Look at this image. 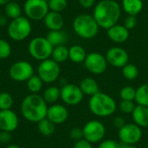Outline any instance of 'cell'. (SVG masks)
Listing matches in <instances>:
<instances>
[{"instance_id":"32","label":"cell","mask_w":148,"mask_h":148,"mask_svg":"<svg viewBox=\"0 0 148 148\" xmlns=\"http://www.w3.org/2000/svg\"><path fill=\"white\" fill-rule=\"evenodd\" d=\"M13 97L7 92L0 93V110L10 109L13 105Z\"/></svg>"},{"instance_id":"17","label":"cell","mask_w":148,"mask_h":148,"mask_svg":"<svg viewBox=\"0 0 148 148\" xmlns=\"http://www.w3.org/2000/svg\"><path fill=\"white\" fill-rule=\"evenodd\" d=\"M108 38L116 43H123L129 38V30L121 24H115L107 29Z\"/></svg>"},{"instance_id":"9","label":"cell","mask_w":148,"mask_h":148,"mask_svg":"<svg viewBox=\"0 0 148 148\" xmlns=\"http://www.w3.org/2000/svg\"><path fill=\"white\" fill-rule=\"evenodd\" d=\"M83 129V138L92 144L101 142L106 134V127L104 124L96 120L88 121Z\"/></svg>"},{"instance_id":"47","label":"cell","mask_w":148,"mask_h":148,"mask_svg":"<svg viewBox=\"0 0 148 148\" xmlns=\"http://www.w3.org/2000/svg\"><path fill=\"white\" fill-rule=\"evenodd\" d=\"M0 16H1V10H0Z\"/></svg>"},{"instance_id":"34","label":"cell","mask_w":148,"mask_h":148,"mask_svg":"<svg viewBox=\"0 0 148 148\" xmlns=\"http://www.w3.org/2000/svg\"><path fill=\"white\" fill-rule=\"evenodd\" d=\"M11 54L10 44L4 39H0V59H7Z\"/></svg>"},{"instance_id":"36","label":"cell","mask_w":148,"mask_h":148,"mask_svg":"<svg viewBox=\"0 0 148 148\" xmlns=\"http://www.w3.org/2000/svg\"><path fill=\"white\" fill-rule=\"evenodd\" d=\"M98 148H121V144L119 141L112 139L103 140L100 143Z\"/></svg>"},{"instance_id":"10","label":"cell","mask_w":148,"mask_h":148,"mask_svg":"<svg viewBox=\"0 0 148 148\" xmlns=\"http://www.w3.org/2000/svg\"><path fill=\"white\" fill-rule=\"evenodd\" d=\"M118 137L121 144L136 145L142 138L141 127L134 123H127L119 129Z\"/></svg>"},{"instance_id":"21","label":"cell","mask_w":148,"mask_h":148,"mask_svg":"<svg viewBox=\"0 0 148 148\" xmlns=\"http://www.w3.org/2000/svg\"><path fill=\"white\" fill-rule=\"evenodd\" d=\"M121 4L124 11L131 16H137L143 9L142 0H122Z\"/></svg>"},{"instance_id":"15","label":"cell","mask_w":148,"mask_h":148,"mask_svg":"<svg viewBox=\"0 0 148 148\" xmlns=\"http://www.w3.org/2000/svg\"><path fill=\"white\" fill-rule=\"evenodd\" d=\"M18 117L11 109L0 110V130L12 133L18 127Z\"/></svg>"},{"instance_id":"22","label":"cell","mask_w":148,"mask_h":148,"mask_svg":"<svg viewBox=\"0 0 148 148\" xmlns=\"http://www.w3.org/2000/svg\"><path fill=\"white\" fill-rule=\"evenodd\" d=\"M67 34L66 32L60 30H49V32L46 36V39L49 42V43L55 48L60 45H64L67 41Z\"/></svg>"},{"instance_id":"40","label":"cell","mask_w":148,"mask_h":148,"mask_svg":"<svg viewBox=\"0 0 148 148\" xmlns=\"http://www.w3.org/2000/svg\"><path fill=\"white\" fill-rule=\"evenodd\" d=\"M12 139L11 133L6 132V131H1L0 132V142L3 144L9 143Z\"/></svg>"},{"instance_id":"33","label":"cell","mask_w":148,"mask_h":148,"mask_svg":"<svg viewBox=\"0 0 148 148\" xmlns=\"http://www.w3.org/2000/svg\"><path fill=\"white\" fill-rule=\"evenodd\" d=\"M48 4L49 10L61 13L67 8L68 2L67 0H48Z\"/></svg>"},{"instance_id":"43","label":"cell","mask_w":148,"mask_h":148,"mask_svg":"<svg viewBox=\"0 0 148 148\" xmlns=\"http://www.w3.org/2000/svg\"><path fill=\"white\" fill-rule=\"evenodd\" d=\"M8 21H7V17L4 16H0V26L1 27H3L7 24Z\"/></svg>"},{"instance_id":"30","label":"cell","mask_w":148,"mask_h":148,"mask_svg":"<svg viewBox=\"0 0 148 148\" xmlns=\"http://www.w3.org/2000/svg\"><path fill=\"white\" fill-rule=\"evenodd\" d=\"M122 75L127 81H134L139 75V69L134 64L127 63L122 68Z\"/></svg>"},{"instance_id":"1","label":"cell","mask_w":148,"mask_h":148,"mask_svg":"<svg viewBox=\"0 0 148 148\" xmlns=\"http://www.w3.org/2000/svg\"><path fill=\"white\" fill-rule=\"evenodd\" d=\"M121 13V6L115 0H101L95 6L93 16L100 28L108 29L117 24Z\"/></svg>"},{"instance_id":"38","label":"cell","mask_w":148,"mask_h":148,"mask_svg":"<svg viewBox=\"0 0 148 148\" xmlns=\"http://www.w3.org/2000/svg\"><path fill=\"white\" fill-rule=\"evenodd\" d=\"M137 24V18H136V16H131V15H128L126 18H125V21H124V26L128 29V30H131L135 28Z\"/></svg>"},{"instance_id":"12","label":"cell","mask_w":148,"mask_h":148,"mask_svg":"<svg viewBox=\"0 0 148 148\" xmlns=\"http://www.w3.org/2000/svg\"><path fill=\"white\" fill-rule=\"evenodd\" d=\"M86 69L93 75H101L108 69L106 56L98 52H91L87 55L84 61Z\"/></svg>"},{"instance_id":"39","label":"cell","mask_w":148,"mask_h":148,"mask_svg":"<svg viewBox=\"0 0 148 148\" xmlns=\"http://www.w3.org/2000/svg\"><path fill=\"white\" fill-rule=\"evenodd\" d=\"M93 144L88 141L85 139H82L78 141H75L73 148H93Z\"/></svg>"},{"instance_id":"18","label":"cell","mask_w":148,"mask_h":148,"mask_svg":"<svg viewBox=\"0 0 148 148\" xmlns=\"http://www.w3.org/2000/svg\"><path fill=\"white\" fill-rule=\"evenodd\" d=\"M45 26L49 30H60L63 27L64 19L61 13L49 10L43 18Z\"/></svg>"},{"instance_id":"11","label":"cell","mask_w":148,"mask_h":148,"mask_svg":"<svg viewBox=\"0 0 148 148\" xmlns=\"http://www.w3.org/2000/svg\"><path fill=\"white\" fill-rule=\"evenodd\" d=\"M9 75L13 81L19 82H27L34 75V69L29 62L18 61L10 66Z\"/></svg>"},{"instance_id":"8","label":"cell","mask_w":148,"mask_h":148,"mask_svg":"<svg viewBox=\"0 0 148 148\" xmlns=\"http://www.w3.org/2000/svg\"><path fill=\"white\" fill-rule=\"evenodd\" d=\"M61 73L59 63L49 58L41 62L37 68V75L45 83H52L56 82Z\"/></svg>"},{"instance_id":"27","label":"cell","mask_w":148,"mask_h":148,"mask_svg":"<svg viewBox=\"0 0 148 148\" xmlns=\"http://www.w3.org/2000/svg\"><path fill=\"white\" fill-rule=\"evenodd\" d=\"M4 12L7 17L15 19L22 16V8L18 3L10 1L4 5Z\"/></svg>"},{"instance_id":"14","label":"cell","mask_w":148,"mask_h":148,"mask_svg":"<svg viewBox=\"0 0 148 148\" xmlns=\"http://www.w3.org/2000/svg\"><path fill=\"white\" fill-rule=\"evenodd\" d=\"M105 56L108 63L117 69H122L125 65L128 63L129 61L128 53L124 49L120 47L110 48L107 51Z\"/></svg>"},{"instance_id":"41","label":"cell","mask_w":148,"mask_h":148,"mask_svg":"<svg viewBox=\"0 0 148 148\" xmlns=\"http://www.w3.org/2000/svg\"><path fill=\"white\" fill-rule=\"evenodd\" d=\"M113 124H114V126L119 130V129H121L122 127H124L127 123H126V121H125V119H124L122 116H116V117H114V121H113Z\"/></svg>"},{"instance_id":"31","label":"cell","mask_w":148,"mask_h":148,"mask_svg":"<svg viewBox=\"0 0 148 148\" xmlns=\"http://www.w3.org/2000/svg\"><path fill=\"white\" fill-rule=\"evenodd\" d=\"M136 89L131 86H125L120 91V97L121 101H135Z\"/></svg>"},{"instance_id":"19","label":"cell","mask_w":148,"mask_h":148,"mask_svg":"<svg viewBox=\"0 0 148 148\" xmlns=\"http://www.w3.org/2000/svg\"><path fill=\"white\" fill-rule=\"evenodd\" d=\"M134 123L140 127H148V107L136 105L132 113Z\"/></svg>"},{"instance_id":"42","label":"cell","mask_w":148,"mask_h":148,"mask_svg":"<svg viewBox=\"0 0 148 148\" xmlns=\"http://www.w3.org/2000/svg\"><path fill=\"white\" fill-rule=\"evenodd\" d=\"M81 6L84 9H90L95 5V0H78Z\"/></svg>"},{"instance_id":"13","label":"cell","mask_w":148,"mask_h":148,"mask_svg":"<svg viewBox=\"0 0 148 148\" xmlns=\"http://www.w3.org/2000/svg\"><path fill=\"white\" fill-rule=\"evenodd\" d=\"M83 93L79 86L73 83H66L61 88V99L69 106L80 104L83 100Z\"/></svg>"},{"instance_id":"23","label":"cell","mask_w":148,"mask_h":148,"mask_svg":"<svg viewBox=\"0 0 148 148\" xmlns=\"http://www.w3.org/2000/svg\"><path fill=\"white\" fill-rule=\"evenodd\" d=\"M87 55L85 49L80 45H73L69 49V59L75 63L84 62Z\"/></svg>"},{"instance_id":"4","label":"cell","mask_w":148,"mask_h":148,"mask_svg":"<svg viewBox=\"0 0 148 148\" xmlns=\"http://www.w3.org/2000/svg\"><path fill=\"white\" fill-rule=\"evenodd\" d=\"M73 29L78 36L83 39H91L96 36L100 27L93 16L81 14L74 19Z\"/></svg>"},{"instance_id":"24","label":"cell","mask_w":148,"mask_h":148,"mask_svg":"<svg viewBox=\"0 0 148 148\" xmlns=\"http://www.w3.org/2000/svg\"><path fill=\"white\" fill-rule=\"evenodd\" d=\"M37 128L41 134L45 137H49L53 135L56 131V124L46 117L37 123Z\"/></svg>"},{"instance_id":"7","label":"cell","mask_w":148,"mask_h":148,"mask_svg":"<svg viewBox=\"0 0 148 148\" xmlns=\"http://www.w3.org/2000/svg\"><path fill=\"white\" fill-rule=\"evenodd\" d=\"M23 11L29 20H42L49 11L48 0H26L23 4Z\"/></svg>"},{"instance_id":"37","label":"cell","mask_w":148,"mask_h":148,"mask_svg":"<svg viewBox=\"0 0 148 148\" xmlns=\"http://www.w3.org/2000/svg\"><path fill=\"white\" fill-rule=\"evenodd\" d=\"M69 137L75 141L84 139L83 138V129L81 127H77L71 128L69 131Z\"/></svg>"},{"instance_id":"5","label":"cell","mask_w":148,"mask_h":148,"mask_svg":"<svg viewBox=\"0 0 148 148\" xmlns=\"http://www.w3.org/2000/svg\"><path fill=\"white\" fill-rule=\"evenodd\" d=\"M32 25L26 16H19L12 19L8 25V35L14 41H23L31 33Z\"/></svg>"},{"instance_id":"20","label":"cell","mask_w":148,"mask_h":148,"mask_svg":"<svg viewBox=\"0 0 148 148\" xmlns=\"http://www.w3.org/2000/svg\"><path fill=\"white\" fill-rule=\"evenodd\" d=\"M79 87L84 95H88L90 97L100 92L98 82L91 77H86L82 79L80 82Z\"/></svg>"},{"instance_id":"45","label":"cell","mask_w":148,"mask_h":148,"mask_svg":"<svg viewBox=\"0 0 148 148\" xmlns=\"http://www.w3.org/2000/svg\"><path fill=\"white\" fill-rule=\"evenodd\" d=\"M10 0H0V5H6Z\"/></svg>"},{"instance_id":"29","label":"cell","mask_w":148,"mask_h":148,"mask_svg":"<svg viewBox=\"0 0 148 148\" xmlns=\"http://www.w3.org/2000/svg\"><path fill=\"white\" fill-rule=\"evenodd\" d=\"M43 82L37 75H33L28 81H27V88L29 92L32 94H37L41 91L42 88Z\"/></svg>"},{"instance_id":"2","label":"cell","mask_w":148,"mask_h":148,"mask_svg":"<svg viewBox=\"0 0 148 148\" xmlns=\"http://www.w3.org/2000/svg\"><path fill=\"white\" fill-rule=\"evenodd\" d=\"M47 102L42 96L37 94L27 95L22 101L21 112L23 116L29 121L38 123L47 117L48 112Z\"/></svg>"},{"instance_id":"28","label":"cell","mask_w":148,"mask_h":148,"mask_svg":"<svg viewBox=\"0 0 148 148\" xmlns=\"http://www.w3.org/2000/svg\"><path fill=\"white\" fill-rule=\"evenodd\" d=\"M135 101L137 105L148 107V83L140 85L136 89Z\"/></svg>"},{"instance_id":"25","label":"cell","mask_w":148,"mask_h":148,"mask_svg":"<svg viewBox=\"0 0 148 148\" xmlns=\"http://www.w3.org/2000/svg\"><path fill=\"white\" fill-rule=\"evenodd\" d=\"M42 98L47 103L55 104L61 98V88L55 86L46 88L43 92Z\"/></svg>"},{"instance_id":"26","label":"cell","mask_w":148,"mask_h":148,"mask_svg":"<svg viewBox=\"0 0 148 148\" xmlns=\"http://www.w3.org/2000/svg\"><path fill=\"white\" fill-rule=\"evenodd\" d=\"M51 59L57 63L63 62L69 59V49L65 45H60L53 49Z\"/></svg>"},{"instance_id":"6","label":"cell","mask_w":148,"mask_h":148,"mask_svg":"<svg viewBox=\"0 0 148 148\" xmlns=\"http://www.w3.org/2000/svg\"><path fill=\"white\" fill-rule=\"evenodd\" d=\"M53 49L54 47L49 43L46 37H35L29 43V55L34 59L41 62L51 57Z\"/></svg>"},{"instance_id":"46","label":"cell","mask_w":148,"mask_h":148,"mask_svg":"<svg viewBox=\"0 0 148 148\" xmlns=\"http://www.w3.org/2000/svg\"><path fill=\"white\" fill-rule=\"evenodd\" d=\"M6 148H20V147L17 146V145H10V146H8Z\"/></svg>"},{"instance_id":"35","label":"cell","mask_w":148,"mask_h":148,"mask_svg":"<svg viewBox=\"0 0 148 148\" xmlns=\"http://www.w3.org/2000/svg\"><path fill=\"white\" fill-rule=\"evenodd\" d=\"M135 107L136 105L134 101H121L119 104L120 111L123 114H132Z\"/></svg>"},{"instance_id":"3","label":"cell","mask_w":148,"mask_h":148,"mask_svg":"<svg viewBox=\"0 0 148 148\" xmlns=\"http://www.w3.org/2000/svg\"><path fill=\"white\" fill-rule=\"evenodd\" d=\"M88 108L90 112L95 116L105 118L114 114L117 109V104L109 95L100 91L90 97Z\"/></svg>"},{"instance_id":"44","label":"cell","mask_w":148,"mask_h":148,"mask_svg":"<svg viewBox=\"0 0 148 148\" xmlns=\"http://www.w3.org/2000/svg\"><path fill=\"white\" fill-rule=\"evenodd\" d=\"M121 148H138L135 145H126V144H121Z\"/></svg>"},{"instance_id":"16","label":"cell","mask_w":148,"mask_h":148,"mask_svg":"<svg viewBox=\"0 0 148 148\" xmlns=\"http://www.w3.org/2000/svg\"><path fill=\"white\" fill-rule=\"evenodd\" d=\"M47 118L56 125L62 124L69 118V111L63 105L55 103L48 108Z\"/></svg>"}]
</instances>
